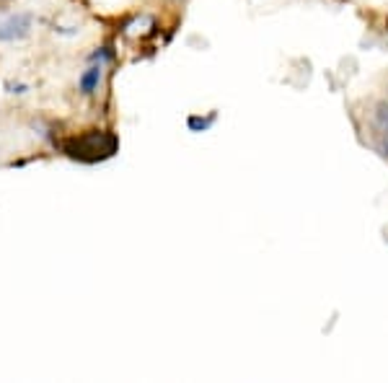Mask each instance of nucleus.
<instances>
[{"label":"nucleus","mask_w":388,"mask_h":383,"mask_svg":"<svg viewBox=\"0 0 388 383\" xmlns=\"http://www.w3.org/2000/svg\"><path fill=\"white\" fill-rule=\"evenodd\" d=\"M119 148V140L114 132H106V130H91V132H83L78 137H70L68 143L63 145V151L75 161H86V163H94V161H104L114 156Z\"/></svg>","instance_id":"obj_1"},{"label":"nucleus","mask_w":388,"mask_h":383,"mask_svg":"<svg viewBox=\"0 0 388 383\" xmlns=\"http://www.w3.org/2000/svg\"><path fill=\"white\" fill-rule=\"evenodd\" d=\"M375 120H378V127H380V137H383V153L388 156V104L378 106V112H375Z\"/></svg>","instance_id":"obj_5"},{"label":"nucleus","mask_w":388,"mask_h":383,"mask_svg":"<svg viewBox=\"0 0 388 383\" xmlns=\"http://www.w3.org/2000/svg\"><path fill=\"white\" fill-rule=\"evenodd\" d=\"M34 29V16L32 13H11L0 21V42H21L26 39Z\"/></svg>","instance_id":"obj_2"},{"label":"nucleus","mask_w":388,"mask_h":383,"mask_svg":"<svg viewBox=\"0 0 388 383\" xmlns=\"http://www.w3.org/2000/svg\"><path fill=\"white\" fill-rule=\"evenodd\" d=\"M101 75H104V65L101 63H91L83 70V75L78 78V91L83 96H94L99 91V83H101Z\"/></svg>","instance_id":"obj_3"},{"label":"nucleus","mask_w":388,"mask_h":383,"mask_svg":"<svg viewBox=\"0 0 388 383\" xmlns=\"http://www.w3.org/2000/svg\"><path fill=\"white\" fill-rule=\"evenodd\" d=\"M29 86H8V94H26Z\"/></svg>","instance_id":"obj_6"},{"label":"nucleus","mask_w":388,"mask_h":383,"mask_svg":"<svg viewBox=\"0 0 388 383\" xmlns=\"http://www.w3.org/2000/svg\"><path fill=\"white\" fill-rule=\"evenodd\" d=\"M218 120V114L210 112L207 117H199V114H192L189 120H187V127L192 130V132H205V130L213 127V122Z\"/></svg>","instance_id":"obj_4"}]
</instances>
